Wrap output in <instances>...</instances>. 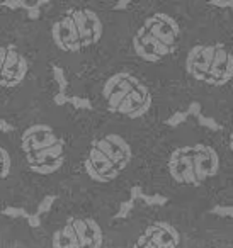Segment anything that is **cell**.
Returning a JSON list of instances; mask_svg holds the SVG:
<instances>
[{
  "label": "cell",
  "mask_w": 233,
  "mask_h": 248,
  "mask_svg": "<svg viewBox=\"0 0 233 248\" xmlns=\"http://www.w3.org/2000/svg\"><path fill=\"white\" fill-rule=\"evenodd\" d=\"M2 213H4L5 216H12V217H19V216L28 217L29 216V214L26 213V209H22V207H5Z\"/></svg>",
  "instance_id": "obj_9"
},
{
  "label": "cell",
  "mask_w": 233,
  "mask_h": 248,
  "mask_svg": "<svg viewBox=\"0 0 233 248\" xmlns=\"http://www.w3.org/2000/svg\"><path fill=\"white\" fill-rule=\"evenodd\" d=\"M26 73H28V60L24 58V56L21 55V60H19L17 66H16L14 70H12V80H11V85L9 87H16L19 85V83L24 80Z\"/></svg>",
  "instance_id": "obj_7"
},
{
  "label": "cell",
  "mask_w": 233,
  "mask_h": 248,
  "mask_svg": "<svg viewBox=\"0 0 233 248\" xmlns=\"http://www.w3.org/2000/svg\"><path fill=\"white\" fill-rule=\"evenodd\" d=\"M48 0H38V5H41V4H46Z\"/></svg>",
  "instance_id": "obj_22"
},
{
  "label": "cell",
  "mask_w": 233,
  "mask_h": 248,
  "mask_svg": "<svg viewBox=\"0 0 233 248\" xmlns=\"http://www.w3.org/2000/svg\"><path fill=\"white\" fill-rule=\"evenodd\" d=\"M9 172H11V156L2 148V179H5L9 175Z\"/></svg>",
  "instance_id": "obj_8"
},
{
  "label": "cell",
  "mask_w": 233,
  "mask_h": 248,
  "mask_svg": "<svg viewBox=\"0 0 233 248\" xmlns=\"http://www.w3.org/2000/svg\"><path fill=\"white\" fill-rule=\"evenodd\" d=\"M102 95L111 112L123 114L131 119L145 116L151 107L148 87L130 72H119L109 77L102 87Z\"/></svg>",
  "instance_id": "obj_4"
},
{
  "label": "cell",
  "mask_w": 233,
  "mask_h": 248,
  "mask_svg": "<svg viewBox=\"0 0 233 248\" xmlns=\"http://www.w3.org/2000/svg\"><path fill=\"white\" fill-rule=\"evenodd\" d=\"M28 221H29V224H31L33 228L39 226V217L38 216H28Z\"/></svg>",
  "instance_id": "obj_17"
},
{
  "label": "cell",
  "mask_w": 233,
  "mask_h": 248,
  "mask_svg": "<svg viewBox=\"0 0 233 248\" xmlns=\"http://www.w3.org/2000/svg\"><path fill=\"white\" fill-rule=\"evenodd\" d=\"M5 56H7V46H0V72H2V66H4Z\"/></svg>",
  "instance_id": "obj_15"
},
{
  "label": "cell",
  "mask_w": 233,
  "mask_h": 248,
  "mask_svg": "<svg viewBox=\"0 0 233 248\" xmlns=\"http://www.w3.org/2000/svg\"><path fill=\"white\" fill-rule=\"evenodd\" d=\"M185 70L196 82L225 85L233 78V55L221 43H202L189 49Z\"/></svg>",
  "instance_id": "obj_3"
},
{
  "label": "cell",
  "mask_w": 233,
  "mask_h": 248,
  "mask_svg": "<svg viewBox=\"0 0 233 248\" xmlns=\"http://www.w3.org/2000/svg\"><path fill=\"white\" fill-rule=\"evenodd\" d=\"M63 153H65V146H63V141L60 140L51 146L28 153L29 167L41 165V163H60V165H63Z\"/></svg>",
  "instance_id": "obj_6"
},
{
  "label": "cell",
  "mask_w": 233,
  "mask_h": 248,
  "mask_svg": "<svg viewBox=\"0 0 233 248\" xmlns=\"http://www.w3.org/2000/svg\"><path fill=\"white\" fill-rule=\"evenodd\" d=\"M130 207H131V202L123 204V209L119 211V214H117V216H121V217H123V216H126V213H128V211H130Z\"/></svg>",
  "instance_id": "obj_18"
},
{
  "label": "cell",
  "mask_w": 233,
  "mask_h": 248,
  "mask_svg": "<svg viewBox=\"0 0 233 248\" xmlns=\"http://www.w3.org/2000/svg\"><path fill=\"white\" fill-rule=\"evenodd\" d=\"M72 102H73V106L75 107H90V104L87 102V100H83V99H72Z\"/></svg>",
  "instance_id": "obj_16"
},
{
  "label": "cell",
  "mask_w": 233,
  "mask_h": 248,
  "mask_svg": "<svg viewBox=\"0 0 233 248\" xmlns=\"http://www.w3.org/2000/svg\"><path fill=\"white\" fill-rule=\"evenodd\" d=\"M0 131H2V133H11V131H14V126H11V124H9L5 119H0Z\"/></svg>",
  "instance_id": "obj_14"
},
{
  "label": "cell",
  "mask_w": 233,
  "mask_h": 248,
  "mask_svg": "<svg viewBox=\"0 0 233 248\" xmlns=\"http://www.w3.org/2000/svg\"><path fill=\"white\" fill-rule=\"evenodd\" d=\"M0 179H2V148H0Z\"/></svg>",
  "instance_id": "obj_21"
},
{
  "label": "cell",
  "mask_w": 233,
  "mask_h": 248,
  "mask_svg": "<svg viewBox=\"0 0 233 248\" xmlns=\"http://www.w3.org/2000/svg\"><path fill=\"white\" fill-rule=\"evenodd\" d=\"M136 247H148V248H174L181 245V234L172 224L157 221L150 224L143 234L138 238Z\"/></svg>",
  "instance_id": "obj_5"
},
{
  "label": "cell",
  "mask_w": 233,
  "mask_h": 248,
  "mask_svg": "<svg viewBox=\"0 0 233 248\" xmlns=\"http://www.w3.org/2000/svg\"><path fill=\"white\" fill-rule=\"evenodd\" d=\"M53 201H55V197H53V196L45 197V199H43V202L39 204V207H38V213H46V211H48L50 207H51Z\"/></svg>",
  "instance_id": "obj_11"
},
{
  "label": "cell",
  "mask_w": 233,
  "mask_h": 248,
  "mask_svg": "<svg viewBox=\"0 0 233 248\" xmlns=\"http://www.w3.org/2000/svg\"><path fill=\"white\" fill-rule=\"evenodd\" d=\"M230 152H232V155H233V131H232V135H230Z\"/></svg>",
  "instance_id": "obj_20"
},
{
  "label": "cell",
  "mask_w": 233,
  "mask_h": 248,
  "mask_svg": "<svg viewBox=\"0 0 233 248\" xmlns=\"http://www.w3.org/2000/svg\"><path fill=\"white\" fill-rule=\"evenodd\" d=\"M2 5H4V7H7V9H12V11H16V9H22V7L26 9V7H28L24 0H4V2H2Z\"/></svg>",
  "instance_id": "obj_10"
},
{
  "label": "cell",
  "mask_w": 233,
  "mask_h": 248,
  "mask_svg": "<svg viewBox=\"0 0 233 248\" xmlns=\"http://www.w3.org/2000/svg\"><path fill=\"white\" fill-rule=\"evenodd\" d=\"M170 177L182 186H201L219 170V155L204 143L179 146L168 156Z\"/></svg>",
  "instance_id": "obj_1"
},
{
  "label": "cell",
  "mask_w": 233,
  "mask_h": 248,
  "mask_svg": "<svg viewBox=\"0 0 233 248\" xmlns=\"http://www.w3.org/2000/svg\"><path fill=\"white\" fill-rule=\"evenodd\" d=\"M28 17L29 19H38L39 17V5H28Z\"/></svg>",
  "instance_id": "obj_12"
},
{
  "label": "cell",
  "mask_w": 233,
  "mask_h": 248,
  "mask_svg": "<svg viewBox=\"0 0 233 248\" xmlns=\"http://www.w3.org/2000/svg\"><path fill=\"white\" fill-rule=\"evenodd\" d=\"M55 78L58 80V83H60V87L62 89H65V85H67V82H65V75H63V72L60 68H55Z\"/></svg>",
  "instance_id": "obj_13"
},
{
  "label": "cell",
  "mask_w": 233,
  "mask_h": 248,
  "mask_svg": "<svg viewBox=\"0 0 233 248\" xmlns=\"http://www.w3.org/2000/svg\"><path fill=\"white\" fill-rule=\"evenodd\" d=\"M65 100H67V99H65V95H63V93H58V95L55 97V102H56V104H63Z\"/></svg>",
  "instance_id": "obj_19"
},
{
  "label": "cell",
  "mask_w": 233,
  "mask_h": 248,
  "mask_svg": "<svg viewBox=\"0 0 233 248\" xmlns=\"http://www.w3.org/2000/svg\"><path fill=\"white\" fill-rule=\"evenodd\" d=\"M181 38V28L168 14H153L133 36V49L145 62H160L175 49Z\"/></svg>",
  "instance_id": "obj_2"
}]
</instances>
